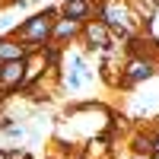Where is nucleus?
I'll use <instances>...</instances> for the list:
<instances>
[{"instance_id":"nucleus-1","label":"nucleus","mask_w":159,"mask_h":159,"mask_svg":"<svg viewBox=\"0 0 159 159\" xmlns=\"http://www.w3.org/2000/svg\"><path fill=\"white\" fill-rule=\"evenodd\" d=\"M51 25H54V10H45V13L29 16V19L16 29V35L29 45V51H35L38 45H45L48 38H51Z\"/></svg>"},{"instance_id":"nucleus-2","label":"nucleus","mask_w":159,"mask_h":159,"mask_svg":"<svg viewBox=\"0 0 159 159\" xmlns=\"http://www.w3.org/2000/svg\"><path fill=\"white\" fill-rule=\"evenodd\" d=\"M22 76H25V57L19 61H3L0 67V89H19L22 86Z\"/></svg>"},{"instance_id":"nucleus-9","label":"nucleus","mask_w":159,"mask_h":159,"mask_svg":"<svg viewBox=\"0 0 159 159\" xmlns=\"http://www.w3.org/2000/svg\"><path fill=\"white\" fill-rule=\"evenodd\" d=\"M137 159H147V156H137Z\"/></svg>"},{"instance_id":"nucleus-8","label":"nucleus","mask_w":159,"mask_h":159,"mask_svg":"<svg viewBox=\"0 0 159 159\" xmlns=\"http://www.w3.org/2000/svg\"><path fill=\"white\" fill-rule=\"evenodd\" d=\"M153 159H159V150H156V156H153Z\"/></svg>"},{"instance_id":"nucleus-5","label":"nucleus","mask_w":159,"mask_h":159,"mask_svg":"<svg viewBox=\"0 0 159 159\" xmlns=\"http://www.w3.org/2000/svg\"><path fill=\"white\" fill-rule=\"evenodd\" d=\"M29 57V45H19L13 38H0V61H19Z\"/></svg>"},{"instance_id":"nucleus-4","label":"nucleus","mask_w":159,"mask_h":159,"mask_svg":"<svg viewBox=\"0 0 159 159\" xmlns=\"http://www.w3.org/2000/svg\"><path fill=\"white\" fill-rule=\"evenodd\" d=\"M86 38L92 48H111V35H108V25L105 22H89L86 25Z\"/></svg>"},{"instance_id":"nucleus-6","label":"nucleus","mask_w":159,"mask_h":159,"mask_svg":"<svg viewBox=\"0 0 159 159\" xmlns=\"http://www.w3.org/2000/svg\"><path fill=\"white\" fill-rule=\"evenodd\" d=\"M89 13H92V3H89V0H67V3H64V16H67V19L83 22Z\"/></svg>"},{"instance_id":"nucleus-3","label":"nucleus","mask_w":159,"mask_h":159,"mask_svg":"<svg viewBox=\"0 0 159 159\" xmlns=\"http://www.w3.org/2000/svg\"><path fill=\"white\" fill-rule=\"evenodd\" d=\"M156 73V61H143V57H134L124 70V86H134V83H143Z\"/></svg>"},{"instance_id":"nucleus-7","label":"nucleus","mask_w":159,"mask_h":159,"mask_svg":"<svg viewBox=\"0 0 159 159\" xmlns=\"http://www.w3.org/2000/svg\"><path fill=\"white\" fill-rule=\"evenodd\" d=\"M76 32H80L76 19H57L54 25H51V38H54V42H67V38L76 35Z\"/></svg>"}]
</instances>
